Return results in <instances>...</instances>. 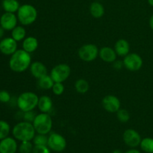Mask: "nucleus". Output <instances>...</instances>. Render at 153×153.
Wrapping results in <instances>:
<instances>
[{"mask_svg":"<svg viewBox=\"0 0 153 153\" xmlns=\"http://www.w3.org/2000/svg\"><path fill=\"white\" fill-rule=\"evenodd\" d=\"M31 64V55L22 49H17L13 55H10L8 61L10 70L17 73H23L28 70Z\"/></svg>","mask_w":153,"mask_h":153,"instance_id":"f257e3e1","label":"nucleus"},{"mask_svg":"<svg viewBox=\"0 0 153 153\" xmlns=\"http://www.w3.org/2000/svg\"><path fill=\"white\" fill-rule=\"evenodd\" d=\"M13 137L16 140L31 141L35 136V128L31 123L22 120L17 123L11 130Z\"/></svg>","mask_w":153,"mask_h":153,"instance_id":"f03ea898","label":"nucleus"},{"mask_svg":"<svg viewBox=\"0 0 153 153\" xmlns=\"http://www.w3.org/2000/svg\"><path fill=\"white\" fill-rule=\"evenodd\" d=\"M19 22L22 25H30L35 22L37 18V10L31 4H24L20 5L16 12Z\"/></svg>","mask_w":153,"mask_h":153,"instance_id":"7ed1b4c3","label":"nucleus"},{"mask_svg":"<svg viewBox=\"0 0 153 153\" xmlns=\"http://www.w3.org/2000/svg\"><path fill=\"white\" fill-rule=\"evenodd\" d=\"M39 97L34 92L25 91L17 97V108L23 112L32 111L37 107Z\"/></svg>","mask_w":153,"mask_h":153,"instance_id":"20e7f679","label":"nucleus"},{"mask_svg":"<svg viewBox=\"0 0 153 153\" xmlns=\"http://www.w3.org/2000/svg\"><path fill=\"white\" fill-rule=\"evenodd\" d=\"M32 124L37 134H47L52 130L53 121L49 114L40 112L37 114Z\"/></svg>","mask_w":153,"mask_h":153,"instance_id":"39448f33","label":"nucleus"},{"mask_svg":"<svg viewBox=\"0 0 153 153\" xmlns=\"http://www.w3.org/2000/svg\"><path fill=\"white\" fill-rule=\"evenodd\" d=\"M100 49L97 45L93 43H87L79 48L78 55L79 58L85 62H91L97 59L99 56Z\"/></svg>","mask_w":153,"mask_h":153,"instance_id":"423d86ee","label":"nucleus"},{"mask_svg":"<svg viewBox=\"0 0 153 153\" xmlns=\"http://www.w3.org/2000/svg\"><path fill=\"white\" fill-rule=\"evenodd\" d=\"M71 68L67 64H59L51 70L50 76L55 82H64L70 77Z\"/></svg>","mask_w":153,"mask_h":153,"instance_id":"0eeeda50","label":"nucleus"},{"mask_svg":"<svg viewBox=\"0 0 153 153\" xmlns=\"http://www.w3.org/2000/svg\"><path fill=\"white\" fill-rule=\"evenodd\" d=\"M124 67L128 70L131 72L138 71L143 67V61L141 57L137 53L131 52L128 53L126 56L124 57L123 60Z\"/></svg>","mask_w":153,"mask_h":153,"instance_id":"6e6552de","label":"nucleus"},{"mask_svg":"<svg viewBox=\"0 0 153 153\" xmlns=\"http://www.w3.org/2000/svg\"><path fill=\"white\" fill-rule=\"evenodd\" d=\"M48 146L55 152H62L66 149L67 140L65 137L56 132H52L48 137Z\"/></svg>","mask_w":153,"mask_h":153,"instance_id":"1a4fd4ad","label":"nucleus"},{"mask_svg":"<svg viewBox=\"0 0 153 153\" xmlns=\"http://www.w3.org/2000/svg\"><path fill=\"white\" fill-rule=\"evenodd\" d=\"M102 105L105 110L109 113H117L120 109L121 103L119 99L116 96L109 95L105 96L102 100Z\"/></svg>","mask_w":153,"mask_h":153,"instance_id":"9d476101","label":"nucleus"},{"mask_svg":"<svg viewBox=\"0 0 153 153\" xmlns=\"http://www.w3.org/2000/svg\"><path fill=\"white\" fill-rule=\"evenodd\" d=\"M123 139L126 144L131 148H135L140 144L141 137L136 130L128 128L124 131L123 134Z\"/></svg>","mask_w":153,"mask_h":153,"instance_id":"9b49d317","label":"nucleus"},{"mask_svg":"<svg viewBox=\"0 0 153 153\" xmlns=\"http://www.w3.org/2000/svg\"><path fill=\"white\" fill-rule=\"evenodd\" d=\"M18 22L17 16L14 13L4 12L0 16V26L4 31H11L17 25Z\"/></svg>","mask_w":153,"mask_h":153,"instance_id":"f8f14e48","label":"nucleus"},{"mask_svg":"<svg viewBox=\"0 0 153 153\" xmlns=\"http://www.w3.org/2000/svg\"><path fill=\"white\" fill-rule=\"evenodd\" d=\"M17 43L13 37H4L0 40V52L4 55L10 56L18 49Z\"/></svg>","mask_w":153,"mask_h":153,"instance_id":"ddd939ff","label":"nucleus"},{"mask_svg":"<svg viewBox=\"0 0 153 153\" xmlns=\"http://www.w3.org/2000/svg\"><path fill=\"white\" fill-rule=\"evenodd\" d=\"M17 149V142L14 137L8 136L0 140V153H16Z\"/></svg>","mask_w":153,"mask_h":153,"instance_id":"4468645a","label":"nucleus"},{"mask_svg":"<svg viewBox=\"0 0 153 153\" xmlns=\"http://www.w3.org/2000/svg\"><path fill=\"white\" fill-rule=\"evenodd\" d=\"M29 70L33 77L37 79H40L41 77L48 74L47 67L40 61H34V62L31 63L29 67Z\"/></svg>","mask_w":153,"mask_h":153,"instance_id":"2eb2a0df","label":"nucleus"},{"mask_svg":"<svg viewBox=\"0 0 153 153\" xmlns=\"http://www.w3.org/2000/svg\"><path fill=\"white\" fill-rule=\"evenodd\" d=\"M99 56L104 62L112 64L114 61L117 60V55L113 48L110 47V46H103L100 49Z\"/></svg>","mask_w":153,"mask_h":153,"instance_id":"dca6fc26","label":"nucleus"},{"mask_svg":"<svg viewBox=\"0 0 153 153\" xmlns=\"http://www.w3.org/2000/svg\"><path fill=\"white\" fill-rule=\"evenodd\" d=\"M114 50L117 56L125 57L130 53V44L125 39H120L115 43Z\"/></svg>","mask_w":153,"mask_h":153,"instance_id":"f3484780","label":"nucleus"},{"mask_svg":"<svg viewBox=\"0 0 153 153\" xmlns=\"http://www.w3.org/2000/svg\"><path fill=\"white\" fill-rule=\"evenodd\" d=\"M37 108L42 113L49 114V112L52 111V108H53V102H52L51 97L46 95L41 96L40 97H39Z\"/></svg>","mask_w":153,"mask_h":153,"instance_id":"a211bd4d","label":"nucleus"},{"mask_svg":"<svg viewBox=\"0 0 153 153\" xmlns=\"http://www.w3.org/2000/svg\"><path fill=\"white\" fill-rule=\"evenodd\" d=\"M39 46L38 40L36 37H33V36H29L27 37L22 40V49L26 51L28 53H32V52H35Z\"/></svg>","mask_w":153,"mask_h":153,"instance_id":"6ab92c4d","label":"nucleus"},{"mask_svg":"<svg viewBox=\"0 0 153 153\" xmlns=\"http://www.w3.org/2000/svg\"><path fill=\"white\" fill-rule=\"evenodd\" d=\"M89 11L91 16L96 19H100L105 14V7L99 1H94L91 4L89 7Z\"/></svg>","mask_w":153,"mask_h":153,"instance_id":"aec40b11","label":"nucleus"},{"mask_svg":"<svg viewBox=\"0 0 153 153\" xmlns=\"http://www.w3.org/2000/svg\"><path fill=\"white\" fill-rule=\"evenodd\" d=\"M1 7L4 12L15 13L19 10L20 4L18 0H2Z\"/></svg>","mask_w":153,"mask_h":153,"instance_id":"412c9836","label":"nucleus"},{"mask_svg":"<svg viewBox=\"0 0 153 153\" xmlns=\"http://www.w3.org/2000/svg\"><path fill=\"white\" fill-rule=\"evenodd\" d=\"M54 83H55V82L53 81V79H52L50 75L48 74L43 76L40 79H37V85H38L39 88L45 90V91L52 89Z\"/></svg>","mask_w":153,"mask_h":153,"instance_id":"4be33fe9","label":"nucleus"},{"mask_svg":"<svg viewBox=\"0 0 153 153\" xmlns=\"http://www.w3.org/2000/svg\"><path fill=\"white\" fill-rule=\"evenodd\" d=\"M11 37L16 42L22 41L26 37V30L22 25H16L11 31Z\"/></svg>","mask_w":153,"mask_h":153,"instance_id":"5701e85b","label":"nucleus"},{"mask_svg":"<svg viewBox=\"0 0 153 153\" xmlns=\"http://www.w3.org/2000/svg\"><path fill=\"white\" fill-rule=\"evenodd\" d=\"M74 88L75 90H76L79 94H85L89 91L90 85L87 80L83 79H80L75 82Z\"/></svg>","mask_w":153,"mask_h":153,"instance_id":"b1692460","label":"nucleus"},{"mask_svg":"<svg viewBox=\"0 0 153 153\" xmlns=\"http://www.w3.org/2000/svg\"><path fill=\"white\" fill-rule=\"evenodd\" d=\"M10 131L11 129H10V124L7 121L0 120V140L8 137Z\"/></svg>","mask_w":153,"mask_h":153,"instance_id":"393cba45","label":"nucleus"},{"mask_svg":"<svg viewBox=\"0 0 153 153\" xmlns=\"http://www.w3.org/2000/svg\"><path fill=\"white\" fill-rule=\"evenodd\" d=\"M140 148L146 153H153V138L145 137L140 142Z\"/></svg>","mask_w":153,"mask_h":153,"instance_id":"a878e982","label":"nucleus"},{"mask_svg":"<svg viewBox=\"0 0 153 153\" xmlns=\"http://www.w3.org/2000/svg\"><path fill=\"white\" fill-rule=\"evenodd\" d=\"M33 146L31 141H22L18 147L19 153H32Z\"/></svg>","mask_w":153,"mask_h":153,"instance_id":"bb28decb","label":"nucleus"},{"mask_svg":"<svg viewBox=\"0 0 153 153\" xmlns=\"http://www.w3.org/2000/svg\"><path fill=\"white\" fill-rule=\"evenodd\" d=\"M48 137H49V136H47V134H35V136H34V137L32 140L33 143H34V145H44V146H47Z\"/></svg>","mask_w":153,"mask_h":153,"instance_id":"cd10ccee","label":"nucleus"},{"mask_svg":"<svg viewBox=\"0 0 153 153\" xmlns=\"http://www.w3.org/2000/svg\"><path fill=\"white\" fill-rule=\"evenodd\" d=\"M117 118L121 123H127L130 120V114L126 109H120L116 113Z\"/></svg>","mask_w":153,"mask_h":153,"instance_id":"c85d7f7f","label":"nucleus"},{"mask_svg":"<svg viewBox=\"0 0 153 153\" xmlns=\"http://www.w3.org/2000/svg\"><path fill=\"white\" fill-rule=\"evenodd\" d=\"M64 90H65V87L62 82H55L52 88V92L56 96L62 95L64 92Z\"/></svg>","mask_w":153,"mask_h":153,"instance_id":"c756f323","label":"nucleus"},{"mask_svg":"<svg viewBox=\"0 0 153 153\" xmlns=\"http://www.w3.org/2000/svg\"><path fill=\"white\" fill-rule=\"evenodd\" d=\"M11 98V95L8 91H4V90L0 91V102L1 103H4V104L9 103Z\"/></svg>","mask_w":153,"mask_h":153,"instance_id":"7c9ffc66","label":"nucleus"},{"mask_svg":"<svg viewBox=\"0 0 153 153\" xmlns=\"http://www.w3.org/2000/svg\"><path fill=\"white\" fill-rule=\"evenodd\" d=\"M37 114H36V112L34 110L24 112L23 113V119L22 120L26 121V122L31 123H32L34 120L35 119L36 116H37Z\"/></svg>","mask_w":153,"mask_h":153,"instance_id":"2f4dec72","label":"nucleus"},{"mask_svg":"<svg viewBox=\"0 0 153 153\" xmlns=\"http://www.w3.org/2000/svg\"><path fill=\"white\" fill-rule=\"evenodd\" d=\"M32 153H50V149L44 145H34Z\"/></svg>","mask_w":153,"mask_h":153,"instance_id":"473e14b6","label":"nucleus"},{"mask_svg":"<svg viewBox=\"0 0 153 153\" xmlns=\"http://www.w3.org/2000/svg\"><path fill=\"white\" fill-rule=\"evenodd\" d=\"M113 67L115 69V70H121V69L123 68V67H124V64H123V61H117V60H116L115 61H114L113 63Z\"/></svg>","mask_w":153,"mask_h":153,"instance_id":"72a5a7b5","label":"nucleus"},{"mask_svg":"<svg viewBox=\"0 0 153 153\" xmlns=\"http://www.w3.org/2000/svg\"><path fill=\"white\" fill-rule=\"evenodd\" d=\"M125 153H140V152L136 149H131L129 150L126 151Z\"/></svg>","mask_w":153,"mask_h":153,"instance_id":"f704fd0d","label":"nucleus"},{"mask_svg":"<svg viewBox=\"0 0 153 153\" xmlns=\"http://www.w3.org/2000/svg\"><path fill=\"white\" fill-rule=\"evenodd\" d=\"M149 26H150L151 29L153 31V15H152V16H151V17L149 18Z\"/></svg>","mask_w":153,"mask_h":153,"instance_id":"c9c22d12","label":"nucleus"},{"mask_svg":"<svg viewBox=\"0 0 153 153\" xmlns=\"http://www.w3.org/2000/svg\"><path fill=\"white\" fill-rule=\"evenodd\" d=\"M4 30L0 26V40L3 38L4 37Z\"/></svg>","mask_w":153,"mask_h":153,"instance_id":"e433bc0d","label":"nucleus"},{"mask_svg":"<svg viewBox=\"0 0 153 153\" xmlns=\"http://www.w3.org/2000/svg\"><path fill=\"white\" fill-rule=\"evenodd\" d=\"M112 153H123L122 151L120 150V149H115L114 151H113V152Z\"/></svg>","mask_w":153,"mask_h":153,"instance_id":"4c0bfd02","label":"nucleus"},{"mask_svg":"<svg viewBox=\"0 0 153 153\" xmlns=\"http://www.w3.org/2000/svg\"><path fill=\"white\" fill-rule=\"evenodd\" d=\"M147 1L149 5H151L152 7H153V0H147Z\"/></svg>","mask_w":153,"mask_h":153,"instance_id":"58836bf2","label":"nucleus"}]
</instances>
